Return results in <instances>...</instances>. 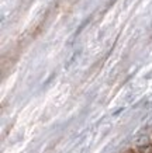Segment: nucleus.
<instances>
[{
    "mask_svg": "<svg viewBox=\"0 0 152 153\" xmlns=\"http://www.w3.org/2000/svg\"><path fill=\"white\" fill-rule=\"evenodd\" d=\"M90 20H92V16H90V17H89L88 20H85V21H83V23L80 24V25H79V28H78V30H76V33H75V35H73L75 38L78 37L79 34H80V31H82L83 28H85V27H86V25H88V24H89V21H90Z\"/></svg>",
    "mask_w": 152,
    "mask_h": 153,
    "instance_id": "nucleus-1",
    "label": "nucleus"
}]
</instances>
